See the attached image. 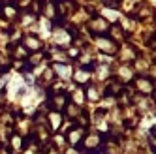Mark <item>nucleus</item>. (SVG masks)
Masks as SVG:
<instances>
[{"label": "nucleus", "instance_id": "f257e3e1", "mask_svg": "<svg viewBox=\"0 0 156 154\" xmlns=\"http://www.w3.org/2000/svg\"><path fill=\"white\" fill-rule=\"evenodd\" d=\"M6 15L8 17H13L15 15V8H6Z\"/></svg>", "mask_w": 156, "mask_h": 154}, {"label": "nucleus", "instance_id": "f03ea898", "mask_svg": "<svg viewBox=\"0 0 156 154\" xmlns=\"http://www.w3.org/2000/svg\"><path fill=\"white\" fill-rule=\"evenodd\" d=\"M104 2H105L107 6H119V2H120V0H104Z\"/></svg>", "mask_w": 156, "mask_h": 154}]
</instances>
